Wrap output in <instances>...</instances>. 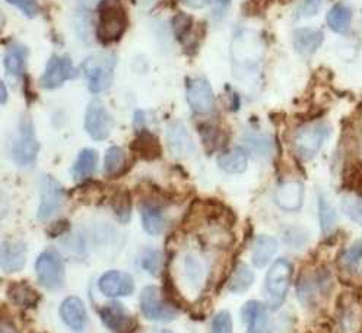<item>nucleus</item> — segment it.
<instances>
[{
    "label": "nucleus",
    "mask_w": 362,
    "mask_h": 333,
    "mask_svg": "<svg viewBox=\"0 0 362 333\" xmlns=\"http://www.w3.org/2000/svg\"><path fill=\"white\" fill-rule=\"evenodd\" d=\"M116 64L117 57L110 52H98L85 59L82 72L90 93L98 94L108 90L115 79Z\"/></svg>",
    "instance_id": "f257e3e1"
},
{
    "label": "nucleus",
    "mask_w": 362,
    "mask_h": 333,
    "mask_svg": "<svg viewBox=\"0 0 362 333\" xmlns=\"http://www.w3.org/2000/svg\"><path fill=\"white\" fill-rule=\"evenodd\" d=\"M127 27V16L119 0H104L100 6L97 37L103 44L116 42Z\"/></svg>",
    "instance_id": "f03ea898"
},
{
    "label": "nucleus",
    "mask_w": 362,
    "mask_h": 333,
    "mask_svg": "<svg viewBox=\"0 0 362 333\" xmlns=\"http://www.w3.org/2000/svg\"><path fill=\"white\" fill-rule=\"evenodd\" d=\"M330 135V127L323 122H313L301 126L293 135V151L301 160L314 158Z\"/></svg>",
    "instance_id": "7ed1b4c3"
},
{
    "label": "nucleus",
    "mask_w": 362,
    "mask_h": 333,
    "mask_svg": "<svg viewBox=\"0 0 362 333\" xmlns=\"http://www.w3.org/2000/svg\"><path fill=\"white\" fill-rule=\"evenodd\" d=\"M141 312L151 322H171L178 316L174 303L167 301L155 285L145 286L141 293Z\"/></svg>",
    "instance_id": "20e7f679"
},
{
    "label": "nucleus",
    "mask_w": 362,
    "mask_h": 333,
    "mask_svg": "<svg viewBox=\"0 0 362 333\" xmlns=\"http://www.w3.org/2000/svg\"><path fill=\"white\" fill-rule=\"evenodd\" d=\"M292 275V264L286 259H278L267 271L266 291L270 297L272 308H278L286 298Z\"/></svg>",
    "instance_id": "39448f33"
},
{
    "label": "nucleus",
    "mask_w": 362,
    "mask_h": 333,
    "mask_svg": "<svg viewBox=\"0 0 362 333\" xmlns=\"http://www.w3.org/2000/svg\"><path fill=\"white\" fill-rule=\"evenodd\" d=\"M38 151H40V144L35 136L33 120L24 116L19 123V136L15 141L12 148L13 161L21 167L31 165L37 160Z\"/></svg>",
    "instance_id": "423d86ee"
},
{
    "label": "nucleus",
    "mask_w": 362,
    "mask_h": 333,
    "mask_svg": "<svg viewBox=\"0 0 362 333\" xmlns=\"http://www.w3.org/2000/svg\"><path fill=\"white\" fill-rule=\"evenodd\" d=\"M38 282L50 291L60 290L64 284V263L57 252H42L35 262Z\"/></svg>",
    "instance_id": "0eeeda50"
},
{
    "label": "nucleus",
    "mask_w": 362,
    "mask_h": 333,
    "mask_svg": "<svg viewBox=\"0 0 362 333\" xmlns=\"http://www.w3.org/2000/svg\"><path fill=\"white\" fill-rule=\"evenodd\" d=\"M332 288L330 274L325 269H317L308 274H303L298 279L297 293L304 305H314L325 297Z\"/></svg>",
    "instance_id": "6e6552de"
},
{
    "label": "nucleus",
    "mask_w": 362,
    "mask_h": 333,
    "mask_svg": "<svg viewBox=\"0 0 362 333\" xmlns=\"http://www.w3.org/2000/svg\"><path fill=\"white\" fill-rule=\"evenodd\" d=\"M112 126H115V120L105 105L98 100L90 101L85 113V130L88 135L94 141H105L110 136Z\"/></svg>",
    "instance_id": "1a4fd4ad"
},
{
    "label": "nucleus",
    "mask_w": 362,
    "mask_h": 333,
    "mask_svg": "<svg viewBox=\"0 0 362 333\" xmlns=\"http://www.w3.org/2000/svg\"><path fill=\"white\" fill-rule=\"evenodd\" d=\"M186 95H187V103L194 113L208 115L214 110L215 97L208 79L205 78L187 79Z\"/></svg>",
    "instance_id": "9d476101"
},
{
    "label": "nucleus",
    "mask_w": 362,
    "mask_h": 333,
    "mask_svg": "<svg viewBox=\"0 0 362 333\" xmlns=\"http://www.w3.org/2000/svg\"><path fill=\"white\" fill-rule=\"evenodd\" d=\"M40 190L41 199L37 215L40 221H45L60 209L64 199V190L62 185L56 179H53L52 175L41 177Z\"/></svg>",
    "instance_id": "9b49d317"
},
{
    "label": "nucleus",
    "mask_w": 362,
    "mask_h": 333,
    "mask_svg": "<svg viewBox=\"0 0 362 333\" xmlns=\"http://www.w3.org/2000/svg\"><path fill=\"white\" fill-rule=\"evenodd\" d=\"M74 75V66L69 56H53L42 76L40 78V86L44 90H56Z\"/></svg>",
    "instance_id": "f8f14e48"
},
{
    "label": "nucleus",
    "mask_w": 362,
    "mask_h": 333,
    "mask_svg": "<svg viewBox=\"0 0 362 333\" xmlns=\"http://www.w3.org/2000/svg\"><path fill=\"white\" fill-rule=\"evenodd\" d=\"M98 316L104 326L112 333H132L138 323L126 313L122 304L110 303L98 310Z\"/></svg>",
    "instance_id": "ddd939ff"
},
{
    "label": "nucleus",
    "mask_w": 362,
    "mask_h": 333,
    "mask_svg": "<svg viewBox=\"0 0 362 333\" xmlns=\"http://www.w3.org/2000/svg\"><path fill=\"white\" fill-rule=\"evenodd\" d=\"M98 288L105 297L117 298L130 296L134 290V282L133 278L126 272L110 271L100 278Z\"/></svg>",
    "instance_id": "4468645a"
},
{
    "label": "nucleus",
    "mask_w": 362,
    "mask_h": 333,
    "mask_svg": "<svg viewBox=\"0 0 362 333\" xmlns=\"http://www.w3.org/2000/svg\"><path fill=\"white\" fill-rule=\"evenodd\" d=\"M241 319L247 326V333H272L266 305L260 301H248L241 308Z\"/></svg>",
    "instance_id": "2eb2a0df"
},
{
    "label": "nucleus",
    "mask_w": 362,
    "mask_h": 333,
    "mask_svg": "<svg viewBox=\"0 0 362 333\" xmlns=\"http://www.w3.org/2000/svg\"><path fill=\"white\" fill-rule=\"evenodd\" d=\"M60 317L63 323L75 333H82L88 325L86 308L79 297H69L62 303Z\"/></svg>",
    "instance_id": "dca6fc26"
},
{
    "label": "nucleus",
    "mask_w": 362,
    "mask_h": 333,
    "mask_svg": "<svg viewBox=\"0 0 362 333\" xmlns=\"http://www.w3.org/2000/svg\"><path fill=\"white\" fill-rule=\"evenodd\" d=\"M130 148L136 157L145 161H155L161 157V144L149 130H139L138 135L130 144Z\"/></svg>",
    "instance_id": "f3484780"
},
{
    "label": "nucleus",
    "mask_w": 362,
    "mask_h": 333,
    "mask_svg": "<svg viewBox=\"0 0 362 333\" xmlns=\"http://www.w3.org/2000/svg\"><path fill=\"white\" fill-rule=\"evenodd\" d=\"M27 262V246L22 241L5 240L2 243V271L13 274L21 271Z\"/></svg>",
    "instance_id": "a211bd4d"
},
{
    "label": "nucleus",
    "mask_w": 362,
    "mask_h": 333,
    "mask_svg": "<svg viewBox=\"0 0 362 333\" xmlns=\"http://www.w3.org/2000/svg\"><path fill=\"white\" fill-rule=\"evenodd\" d=\"M167 141H168L170 152H173V155L177 158L187 157V155L192 153L194 149L186 126L178 123V122L168 126Z\"/></svg>",
    "instance_id": "6ab92c4d"
},
{
    "label": "nucleus",
    "mask_w": 362,
    "mask_h": 333,
    "mask_svg": "<svg viewBox=\"0 0 362 333\" xmlns=\"http://www.w3.org/2000/svg\"><path fill=\"white\" fill-rule=\"evenodd\" d=\"M304 186L301 182H286L276 190L275 201L276 205L284 211H298L303 206Z\"/></svg>",
    "instance_id": "aec40b11"
},
{
    "label": "nucleus",
    "mask_w": 362,
    "mask_h": 333,
    "mask_svg": "<svg viewBox=\"0 0 362 333\" xmlns=\"http://www.w3.org/2000/svg\"><path fill=\"white\" fill-rule=\"evenodd\" d=\"M323 40H325V35L320 30L300 28L293 33L292 44H293V49H296L300 54L308 56L320 49Z\"/></svg>",
    "instance_id": "412c9836"
},
{
    "label": "nucleus",
    "mask_w": 362,
    "mask_h": 333,
    "mask_svg": "<svg viewBox=\"0 0 362 333\" xmlns=\"http://www.w3.org/2000/svg\"><path fill=\"white\" fill-rule=\"evenodd\" d=\"M141 218L144 230L151 235L161 234L165 226V216L163 208L153 204V202H145L141 205Z\"/></svg>",
    "instance_id": "4be33fe9"
},
{
    "label": "nucleus",
    "mask_w": 362,
    "mask_h": 333,
    "mask_svg": "<svg viewBox=\"0 0 362 333\" xmlns=\"http://www.w3.org/2000/svg\"><path fill=\"white\" fill-rule=\"evenodd\" d=\"M6 296L15 305L22 308H33L40 301V294L27 282L9 284Z\"/></svg>",
    "instance_id": "5701e85b"
},
{
    "label": "nucleus",
    "mask_w": 362,
    "mask_h": 333,
    "mask_svg": "<svg viewBox=\"0 0 362 333\" xmlns=\"http://www.w3.org/2000/svg\"><path fill=\"white\" fill-rule=\"evenodd\" d=\"M278 252V241L272 235H259L255 240L252 260L256 268H264Z\"/></svg>",
    "instance_id": "b1692460"
},
{
    "label": "nucleus",
    "mask_w": 362,
    "mask_h": 333,
    "mask_svg": "<svg viewBox=\"0 0 362 333\" xmlns=\"http://www.w3.org/2000/svg\"><path fill=\"white\" fill-rule=\"evenodd\" d=\"M97 164H98V153L90 148L82 149L72 167L74 180L83 182L89 179V177L95 173Z\"/></svg>",
    "instance_id": "393cba45"
},
{
    "label": "nucleus",
    "mask_w": 362,
    "mask_h": 333,
    "mask_svg": "<svg viewBox=\"0 0 362 333\" xmlns=\"http://www.w3.org/2000/svg\"><path fill=\"white\" fill-rule=\"evenodd\" d=\"M248 164L247 152L243 148H234L231 151L222 152L218 157V165L221 170L230 174H238L245 171Z\"/></svg>",
    "instance_id": "a878e982"
},
{
    "label": "nucleus",
    "mask_w": 362,
    "mask_h": 333,
    "mask_svg": "<svg viewBox=\"0 0 362 333\" xmlns=\"http://www.w3.org/2000/svg\"><path fill=\"white\" fill-rule=\"evenodd\" d=\"M28 49L22 44H13L5 54V68L11 75L19 76L24 74Z\"/></svg>",
    "instance_id": "bb28decb"
},
{
    "label": "nucleus",
    "mask_w": 362,
    "mask_h": 333,
    "mask_svg": "<svg viewBox=\"0 0 362 333\" xmlns=\"http://www.w3.org/2000/svg\"><path fill=\"white\" fill-rule=\"evenodd\" d=\"M255 279L256 278H255L253 271L248 268L245 263H240L230 278L228 290L234 294H243L253 285Z\"/></svg>",
    "instance_id": "cd10ccee"
},
{
    "label": "nucleus",
    "mask_w": 362,
    "mask_h": 333,
    "mask_svg": "<svg viewBox=\"0 0 362 333\" xmlns=\"http://www.w3.org/2000/svg\"><path fill=\"white\" fill-rule=\"evenodd\" d=\"M352 19V11L345 4H336L327 13V25L334 33H346Z\"/></svg>",
    "instance_id": "c85d7f7f"
},
{
    "label": "nucleus",
    "mask_w": 362,
    "mask_h": 333,
    "mask_svg": "<svg viewBox=\"0 0 362 333\" xmlns=\"http://www.w3.org/2000/svg\"><path fill=\"white\" fill-rule=\"evenodd\" d=\"M126 153L120 146H111L104 157V173L108 177H117L124 173Z\"/></svg>",
    "instance_id": "c756f323"
},
{
    "label": "nucleus",
    "mask_w": 362,
    "mask_h": 333,
    "mask_svg": "<svg viewBox=\"0 0 362 333\" xmlns=\"http://www.w3.org/2000/svg\"><path fill=\"white\" fill-rule=\"evenodd\" d=\"M111 209L115 212L116 218L120 222H129L130 221V215H132V199L129 192L122 190L117 192L111 199Z\"/></svg>",
    "instance_id": "7c9ffc66"
},
{
    "label": "nucleus",
    "mask_w": 362,
    "mask_h": 333,
    "mask_svg": "<svg viewBox=\"0 0 362 333\" xmlns=\"http://www.w3.org/2000/svg\"><path fill=\"white\" fill-rule=\"evenodd\" d=\"M342 268L346 272H356L362 263V241H355L342 253L339 259Z\"/></svg>",
    "instance_id": "2f4dec72"
},
{
    "label": "nucleus",
    "mask_w": 362,
    "mask_h": 333,
    "mask_svg": "<svg viewBox=\"0 0 362 333\" xmlns=\"http://www.w3.org/2000/svg\"><path fill=\"white\" fill-rule=\"evenodd\" d=\"M319 218H320V227L325 234H329L333 231L337 215L332 204L327 201V197L323 194H319Z\"/></svg>",
    "instance_id": "473e14b6"
},
{
    "label": "nucleus",
    "mask_w": 362,
    "mask_h": 333,
    "mask_svg": "<svg viewBox=\"0 0 362 333\" xmlns=\"http://www.w3.org/2000/svg\"><path fill=\"white\" fill-rule=\"evenodd\" d=\"M342 211L352 219L355 224L362 226V197L361 196H345L342 199Z\"/></svg>",
    "instance_id": "72a5a7b5"
},
{
    "label": "nucleus",
    "mask_w": 362,
    "mask_h": 333,
    "mask_svg": "<svg viewBox=\"0 0 362 333\" xmlns=\"http://www.w3.org/2000/svg\"><path fill=\"white\" fill-rule=\"evenodd\" d=\"M193 24L194 21L190 15L185 13V12H180L174 16L173 19V30H174V34L183 41L186 37L190 35L192 30H193Z\"/></svg>",
    "instance_id": "f704fd0d"
},
{
    "label": "nucleus",
    "mask_w": 362,
    "mask_h": 333,
    "mask_svg": "<svg viewBox=\"0 0 362 333\" xmlns=\"http://www.w3.org/2000/svg\"><path fill=\"white\" fill-rule=\"evenodd\" d=\"M211 333H233V319L230 312L222 310L215 315L211 326Z\"/></svg>",
    "instance_id": "c9c22d12"
},
{
    "label": "nucleus",
    "mask_w": 362,
    "mask_h": 333,
    "mask_svg": "<svg viewBox=\"0 0 362 333\" xmlns=\"http://www.w3.org/2000/svg\"><path fill=\"white\" fill-rule=\"evenodd\" d=\"M141 266L151 275L158 276V272H160V268H161V255H160V252L149 250V252L144 253V256L141 257Z\"/></svg>",
    "instance_id": "e433bc0d"
},
{
    "label": "nucleus",
    "mask_w": 362,
    "mask_h": 333,
    "mask_svg": "<svg viewBox=\"0 0 362 333\" xmlns=\"http://www.w3.org/2000/svg\"><path fill=\"white\" fill-rule=\"evenodd\" d=\"M185 272H186L187 279L193 285L200 284V281L203 278V269H202L200 263L194 257H192V256L186 257V260H185Z\"/></svg>",
    "instance_id": "4c0bfd02"
},
{
    "label": "nucleus",
    "mask_w": 362,
    "mask_h": 333,
    "mask_svg": "<svg viewBox=\"0 0 362 333\" xmlns=\"http://www.w3.org/2000/svg\"><path fill=\"white\" fill-rule=\"evenodd\" d=\"M6 2L19 8L22 11V13L28 18H34L40 12V6L37 4V0H6Z\"/></svg>",
    "instance_id": "58836bf2"
},
{
    "label": "nucleus",
    "mask_w": 362,
    "mask_h": 333,
    "mask_svg": "<svg viewBox=\"0 0 362 333\" xmlns=\"http://www.w3.org/2000/svg\"><path fill=\"white\" fill-rule=\"evenodd\" d=\"M322 6V0H301V4L298 5L297 15L300 18H310L314 16L317 12H319Z\"/></svg>",
    "instance_id": "ea45409f"
},
{
    "label": "nucleus",
    "mask_w": 362,
    "mask_h": 333,
    "mask_svg": "<svg viewBox=\"0 0 362 333\" xmlns=\"http://www.w3.org/2000/svg\"><path fill=\"white\" fill-rule=\"evenodd\" d=\"M0 333H19L16 326L8 320V319H2V323H0Z\"/></svg>",
    "instance_id": "a19ab883"
},
{
    "label": "nucleus",
    "mask_w": 362,
    "mask_h": 333,
    "mask_svg": "<svg viewBox=\"0 0 362 333\" xmlns=\"http://www.w3.org/2000/svg\"><path fill=\"white\" fill-rule=\"evenodd\" d=\"M183 2H185L186 5H189V6H192V8L199 9V8L208 6V5L211 4V0H183Z\"/></svg>",
    "instance_id": "79ce46f5"
},
{
    "label": "nucleus",
    "mask_w": 362,
    "mask_h": 333,
    "mask_svg": "<svg viewBox=\"0 0 362 333\" xmlns=\"http://www.w3.org/2000/svg\"><path fill=\"white\" fill-rule=\"evenodd\" d=\"M231 0H216V13L219 12L221 15H223L226 12V9L230 8Z\"/></svg>",
    "instance_id": "37998d69"
},
{
    "label": "nucleus",
    "mask_w": 362,
    "mask_h": 333,
    "mask_svg": "<svg viewBox=\"0 0 362 333\" xmlns=\"http://www.w3.org/2000/svg\"><path fill=\"white\" fill-rule=\"evenodd\" d=\"M0 95H2V98H0V103H2V105L6 104L8 101V91H6V86L4 82H0Z\"/></svg>",
    "instance_id": "c03bdc74"
},
{
    "label": "nucleus",
    "mask_w": 362,
    "mask_h": 333,
    "mask_svg": "<svg viewBox=\"0 0 362 333\" xmlns=\"http://www.w3.org/2000/svg\"><path fill=\"white\" fill-rule=\"evenodd\" d=\"M164 333H173V332H164Z\"/></svg>",
    "instance_id": "a18cd8bd"
}]
</instances>
